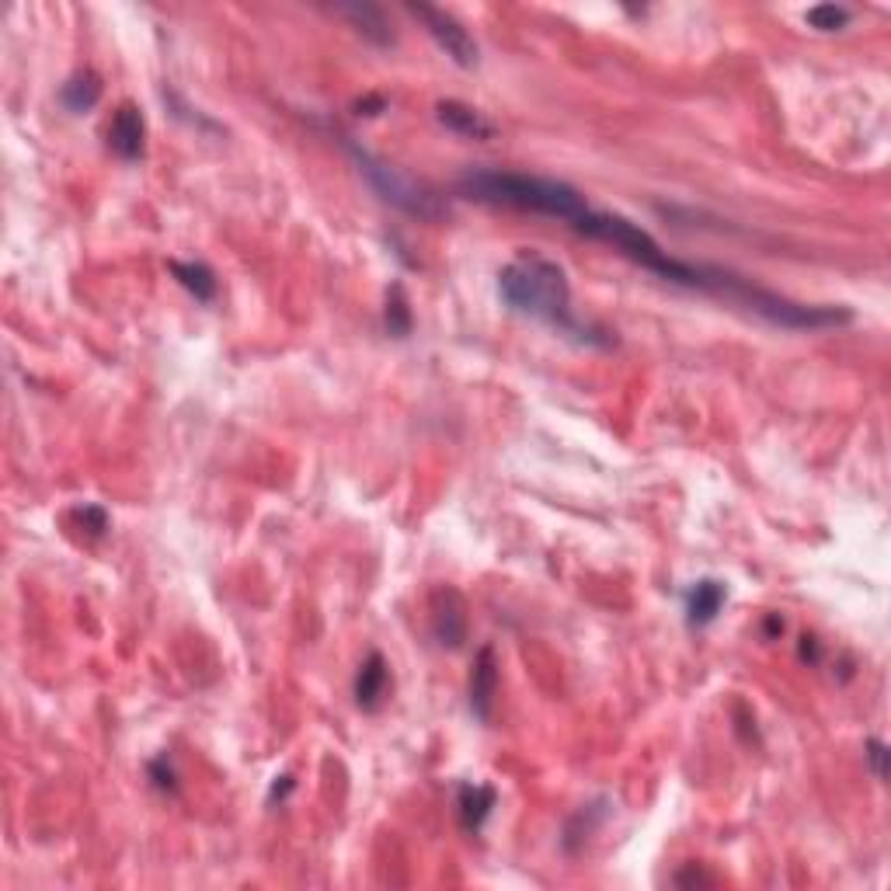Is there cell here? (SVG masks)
Segmentation results:
<instances>
[{
  "label": "cell",
  "mask_w": 891,
  "mask_h": 891,
  "mask_svg": "<svg viewBox=\"0 0 891 891\" xmlns=\"http://www.w3.org/2000/svg\"><path fill=\"white\" fill-rule=\"evenodd\" d=\"M150 781H153V787H157V791H168V794H174V791H178L174 770H171V766H165V760H153V763H150Z\"/></svg>",
  "instance_id": "obj_20"
},
{
  "label": "cell",
  "mask_w": 891,
  "mask_h": 891,
  "mask_svg": "<svg viewBox=\"0 0 891 891\" xmlns=\"http://www.w3.org/2000/svg\"><path fill=\"white\" fill-rule=\"evenodd\" d=\"M495 693H498V658L495 648L485 645L477 648L474 666H470V682H467V697H470V711L477 721H491V707H495Z\"/></svg>",
  "instance_id": "obj_7"
},
{
  "label": "cell",
  "mask_w": 891,
  "mask_h": 891,
  "mask_svg": "<svg viewBox=\"0 0 891 891\" xmlns=\"http://www.w3.org/2000/svg\"><path fill=\"white\" fill-rule=\"evenodd\" d=\"M386 682H391V669H386V658L380 651H370L365 661L356 672V703L362 711H376L383 693H386Z\"/></svg>",
  "instance_id": "obj_11"
},
{
  "label": "cell",
  "mask_w": 891,
  "mask_h": 891,
  "mask_svg": "<svg viewBox=\"0 0 891 891\" xmlns=\"http://www.w3.org/2000/svg\"><path fill=\"white\" fill-rule=\"evenodd\" d=\"M346 150L352 153V161L359 165V174L370 181L373 192L383 202H391V205H397L401 213L418 216V220H439L446 213L439 195H432L425 185H418L415 178L401 174L394 165H386V161H380V157H373L370 150H362L359 144L349 140V136H346Z\"/></svg>",
  "instance_id": "obj_5"
},
{
  "label": "cell",
  "mask_w": 891,
  "mask_h": 891,
  "mask_svg": "<svg viewBox=\"0 0 891 891\" xmlns=\"http://www.w3.org/2000/svg\"><path fill=\"white\" fill-rule=\"evenodd\" d=\"M60 102H63L66 112H74V116H84V112H91V108L102 102V77L91 74V71L74 74L71 81L60 87Z\"/></svg>",
  "instance_id": "obj_15"
},
{
  "label": "cell",
  "mask_w": 891,
  "mask_h": 891,
  "mask_svg": "<svg viewBox=\"0 0 891 891\" xmlns=\"http://www.w3.org/2000/svg\"><path fill=\"white\" fill-rule=\"evenodd\" d=\"M460 195L488 205H509V210L537 213V216H554L564 223H575L588 205L585 199L554 178H533V174H516V171H467L456 181Z\"/></svg>",
  "instance_id": "obj_2"
},
{
  "label": "cell",
  "mask_w": 891,
  "mask_h": 891,
  "mask_svg": "<svg viewBox=\"0 0 891 891\" xmlns=\"http://www.w3.org/2000/svg\"><path fill=\"white\" fill-rule=\"evenodd\" d=\"M356 108H359V116H380V112L386 108V98H380V95H365Z\"/></svg>",
  "instance_id": "obj_22"
},
{
  "label": "cell",
  "mask_w": 891,
  "mask_h": 891,
  "mask_svg": "<svg viewBox=\"0 0 891 891\" xmlns=\"http://www.w3.org/2000/svg\"><path fill=\"white\" fill-rule=\"evenodd\" d=\"M432 634L443 648H460L467 637V613H464V600L460 592L453 588H439L432 596Z\"/></svg>",
  "instance_id": "obj_8"
},
{
  "label": "cell",
  "mask_w": 891,
  "mask_h": 891,
  "mask_svg": "<svg viewBox=\"0 0 891 891\" xmlns=\"http://www.w3.org/2000/svg\"><path fill=\"white\" fill-rule=\"evenodd\" d=\"M383 321H386V331H391L394 338H404L411 331V307H407V296H404V286L401 283H394L391 293H386Z\"/></svg>",
  "instance_id": "obj_17"
},
{
  "label": "cell",
  "mask_w": 891,
  "mask_h": 891,
  "mask_svg": "<svg viewBox=\"0 0 891 891\" xmlns=\"http://www.w3.org/2000/svg\"><path fill=\"white\" fill-rule=\"evenodd\" d=\"M802 658H805V661H812V666H815V661L821 658V648H818L815 637H802Z\"/></svg>",
  "instance_id": "obj_23"
},
{
  "label": "cell",
  "mask_w": 891,
  "mask_h": 891,
  "mask_svg": "<svg viewBox=\"0 0 891 891\" xmlns=\"http://www.w3.org/2000/svg\"><path fill=\"white\" fill-rule=\"evenodd\" d=\"M867 760H871V770H874V776L878 781H884L888 776V770H884V760H888V745L881 742V739H867Z\"/></svg>",
  "instance_id": "obj_21"
},
{
  "label": "cell",
  "mask_w": 891,
  "mask_h": 891,
  "mask_svg": "<svg viewBox=\"0 0 891 891\" xmlns=\"http://www.w3.org/2000/svg\"><path fill=\"white\" fill-rule=\"evenodd\" d=\"M703 293L721 296V300L735 304L749 314L763 317L773 328H787V331H826V328H842L853 321V314L847 307H805L794 304L781 293H770L756 283H749L735 272H728L721 265H703Z\"/></svg>",
  "instance_id": "obj_3"
},
{
  "label": "cell",
  "mask_w": 891,
  "mask_h": 891,
  "mask_svg": "<svg viewBox=\"0 0 891 891\" xmlns=\"http://www.w3.org/2000/svg\"><path fill=\"white\" fill-rule=\"evenodd\" d=\"M338 14H341V18H349V21H352V29H356L362 39H370L373 45H380V50H391V45H394V29H391V21H386V14H383L376 4H341Z\"/></svg>",
  "instance_id": "obj_12"
},
{
  "label": "cell",
  "mask_w": 891,
  "mask_h": 891,
  "mask_svg": "<svg viewBox=\"0 0 891 891\" xmlns=\"http://www.w3.org/2000/svg\"><path fill=\"white\" fill-rule=\"evenodd\" d=\"M728 600V588L714 579H703L690 588L687 596V624L690 627H707L718 620V613Z\"/></svg>",
  "instance_id": "obj_13"
},
{
  "label": "cell",
  "mask_w": 891,
  "mask_h": 891,
  "mask_svg": "<svg viewBox=\"0 0 891 891\" xmlns=\"http://www.w3.org/2000/svg\"><path fill=\"white\" fill-rule=\"evenodd\" d=\"M289 791H293V781H289V776H283V784L272 787V797H286Z\"/></svg>",
  "instance_id": "obj_24"
},
{
  "label": "cell",
  "mask_w": 891,
  "mask_h": 891,
  "mask_svg": "<svg viewBox=\"0 0 891 891\" xmlns=\"http://www.w3.org/2000/svg\"><path fill=\"white\" fill-rule=\"evenodd\" d=\"M498 296L509 310L533 317V321L554 328L558 335L575 338L579 346H609V335L579 321L571 310V286L564 268L537 251H519V255L498 272Z\"/></svg>",
  "instance_id": "obj_1"
},
{
  "label": "cell",
  "mask_w": 891,
  "mask_h": 891,
  "mask_svg": "<svg viewBox=\"0 0 891 891\" xmlns=\"http://www.w3.org/2000/svg\"><path fill=\"white\" fill-rule=\"evenodd\" d=\"M144 136H147V123L140 116V108L136 105H119L116 116L108 123V147L116 157L123 161H140L144 157Z\"/></svg>",
  "instance_id": "obj_9"
},
{
  "label": "cell",
  "mask_w": 891,
  "mask_h": 891,
  "mask_svg": "<svg viewBox=\"0 0 891 891\" xmlns=\"http://www.w3.org/2000/svg\"><path fill=\"white\" fill-rule=\"evenodd\" d=\"M171 276L185 286L199 304H210L216 296V272L205 262H171Z\"/></svg>",
  "instance_id": "obj_16"
},
{
  "label": "cell",
  "mask_w": 891,
  "mask_h": 891,
  "mask_svg": "<svg viewBox=\"0 0 891 891\" xmlns=\"http://www.w3.org/2000/svg\"><path fill=\"white\" fill-rule=\"evenodd\" d=\"M74 516H77L81 530H84L87 537H102V533L108 530V512H105L102 506H84V509H77Z\"/></svg>",
  "instance_id": "obj_19"
},
{
  "label": "cell",
  "mask_w": 891,
  "mask_h": 891,
  "mask_svg": "<svg viewBox=\"0 0 891 891\" xmlns=\"http://www.w3.org/2000/svg\"><path fill=\"white\" fill-rule=\"evenodd\" d=\"M571 226H575L579 234L592 237V241H603V244L616 247L624 258H630L634 265L648 268L651 276H658V279H666V283H672V286L700 289V265L672 258L669 251H661V244H658L648 231H641V226L630 223L627 216L600 213V210H585Z\"/></svg>",
  "instance_id": "obj_4"
},
{
  "label": "cell",
  "mask_w": 891,
  "mask_h": 891,
  "mask_svg": "<svg viewBox=\"0 0 891 891\" xmlns=\"http://www.w3.org/2000/svg\"><path fill=\"white\" fill-rule=\"evenodd\" d=\"M407 14L422 21V29L432 35V42H436L456 66H464V71H474L477 60H481V50H477L474 35L453 14L432 8V4H407Z\"/></svg>",
  "instance_id": "obj_6"
},
{
  "label": "cell",
  "mask_w": 891,
  "mask_h": 891,
  "mask_svg": "<svg viewBox=\"0 0 891 891\" xmlns=\"http://www.w3.org/2000/svg\"><path fill=\"white\" fill-rule=\"evenodd\" d=\"M805 21L815 29V32H842L853 21V11L842 8V4H815Z\"/></svg>",
  "instance_id": "obj_18"
},
{
  "label": "cell",
  "mask_w": 891,
  "mask_h": 891,
  "mask_svg": "<svg viewBox=\"0 0 891 891\" xmlns=\"http://www.w3.org/2000/svg\"><path fill=\"white\" fill-rule=\"evenodd\" d=\"M456 808H460V821H464L467 832H481V826H485L491 808H495V787L464 784L460 794H456Z\"/></svg>",
  "instance_id": "obj_14"
},
{
  "label": "cell",
  "mask_w": 891,
  "mask_h": 891,
  "mask_svg": "<svg viewBox=\"0 0 891 891\" xmlns=\"http://www.w3.org/2000/svg\"><path fill=\"white\" fill-rule=\"evenodd\" d=\"M436 119L449 132L464 136V140H491V136H495V126L481 116V112L464 105V102H439L436 105Z\"/></svg>",
  "instance_id": "obj_10"
}]
</instances>
